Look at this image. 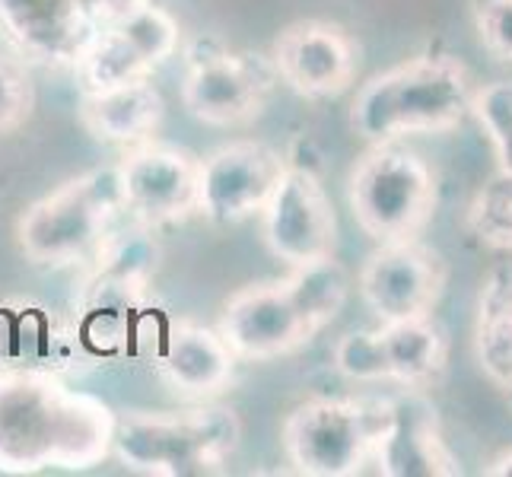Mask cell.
<instances>
[{
    "instance_id": "8",
    "label": "cell",
    "mask_w": 512,
    "mask_h": 477,
    "mask_svg": "<svg viewBox=\"0 0 512 477\" xmlns=\"http://www.w3.org/2000/svg\"><path fill=\"white\" fill-rule=\"evenodd\" d=\"M284 169L287 159L261 140L217 147L198 166V214L220 226L261 214Z\"/></svg>"
},
{
    "instance_id": "7",
    "label": "cell",
    "mask_w": 512,
    "mask_h": 477,
    "mask_svg": "<svg viewBox=\"0 0 512 477\" xmlns=\"http://www.w3.org/2000/svg\"><path fill=\"white\" fill-rule=\"evenodd\" d=\"M264 245L290 268L334 255L338 217L322 182L303 166H287L261 210Z\"/></svg>"
},
{
    "instance_id": "26",
    "label": "cell",
    "mask_w": 512,
    "mask_h": 477,
    "mask_svg": "<svg viewBox=\"0 0 512 477\" xmlns=\"http://www.w3.org/2000/svg\"><path fill=\"white\" fill-rule=\"evenodd\" d=\"M35 105V86L20 61L0 55V134L23 128Z\"/></svg>"
},
{
    "instance_id": "3",
    "label": "cell",
    "mask_w": 512,
    "mask_h": 477,
    "mask_svg": "<svg viewBox=\"0 0 512 477\" xmlns=\"http://www.w3.org/2000/svg\"><path fill=\"white\" fill-rule=\"evenodd\" d=\"M239 443V420L226 408L115 414L118 462L156 477L217 471Z\"/></svg>"
},
{
    "instance_id": "21",
    "label": "cell",
    "mask_w": 512,
    "mask_h": 477,
    "mask_svg": "<svg viewBox=\"0 0 512 477\" xmlns=\"http://www.w3.org/2000/svg\"><path fill=\"white\" fill-rule=\"evenodd\" d=\"M284 284L293 296V303L299 306V312L309 318V325L315 331H322L331 318L344 309L350 277L331 255L312 264H299L290 277H284Z\"/></svg>"
},
{
    "instance_id": "30",
    "label": "cell",
    "mask_w": 512,
    "mask_h": 477,
    "mask_svg": "<svg viewBox=\"0 0 512 477\" xmlns=\"http://www.w3.org/2000/svg\"><path fill=\"white\" fill-rule=\"evenodd\" d=\"M503 392H506V398H509V404H512V385H506Z\"/></svg>"
},
{
    "instance_id": "2",
    "label": "cell",
    "mask_w": 512,
    "mask_h": 477,
    "mask_svg": "<svg viewBox=\"0 0 512 477\" xmlns=\"http://www.w3.org/2000/svg\"><path fill=\"white\" fill-rule=\"evenodd\" d=\"M465 64L446 55H423L376 74L350 105V128L369 144L408 134H443L471 112Z\"/></svg>"
},
{
    "instance_id": "11",
    "label": "cell",
    "mask_w": 512,
    "mask_h": 477,
    "mask_svg": "<svg viewBox=\"0 0 512 477\" xmlns=\"http://www.w3.org/2000/svg\"><path fill=\"white\" fill-rule=\"evenodd\" d=\"M201 159L182 147L140 140L115 166L121 204L144 223L185 220L198 210Z\"/></svg>"
},
{
    "instance_id": "19",
    "label": "cell",
    "mask_w": 512,
    "mask_h": 477,
    "mask_svg": "<svg viewBox=\"0 0 512 477\" xmlns=\"http://www.w3.org/2000/svg\"><path fill=\"white\" fill-rule=\"evenodd\" d=\"M474 350L493 385H512V268L490 271L478 296Z\"/></svg>"
},
{
    "instance_id": "20",
    "label": "cell",
    "mask_w": 512,
    "mask_h": 477,
    "mask_svg": "<svg viewBox=\"0 0 512 477\" xmlns=\"http://www.w3.org/2000/svg\"><path fill=\"white\" fill-rule=\"evenodd\" d=\"M74 70L83 93H99L140 77H153V67L140 58V51L121 29H99L90 45L80 51Z\"/></svg>"
},
{
    "instance_id": "24",
    "label": "cell",
    "mask_w": 512,
    "mask_h": 477,
    "mask_svg": "<svg viewBox=\"0 0 512 477\" xmlns=\"http://www.w3.org/2000/svg\"><path fill=\"white\" fill-rule=\"evenodd\" d=\"M115 29L128 35L131 45L140 51V58H144L153 70L175 55V48H179V39H182V29L175 23V16L163 7H153V4L147 10H140L125 26H115Z\"/></svg>"
},
{
    "instance_id": "4",
    "label": "cell",
    "mask_w": 512,
    "mask_h": 477,
    "mask_svg": "<svg viewBox=\"0 0 512 477\" xmlns=\"http://www.w3.org/2000/svg\"><path fill=\"white\" fill-rule=\"evenodd\" d=\"M118 210H125V204L115 166L86 172L29 204L16 223V242L35 264H74L102 245Z\"/></svg>"
},
{
    "instance_id": "9",
    "label": "cell",
    "mask_w": 512,
    "mask_h": 477,
    "mask_svg": "<svg viewBox=\"0 0 512 477\" xmlns=\"http://www.w3.org/2000/svg\"><path fill=\"white\" fill-rule=\"evenodd\" d=\"M446 287V264L439 252L417 239L379 242L360 271V293L379 322H408L430 315Z\"/></svg>"
},
{
    "instance_id": "23",
    "label": "cell",
    "mask_w": 512,
    "mask_h": 477,
    "mask_svg": "<svg viewBox=\"0 0 512 477\" xmlns=\"http://www.w3.org/2000/svg\"><path fill=\"white\" fill-rule=\"evenodd\" d=\"M471 112L484 128V134L490 137L500 172L512 179V83L497 80L484 86L481 93H474Z\"/></svg>"
},
{
    "instance_id": "15",
    "label": "cell",
    "mask_w": 512,
    "mask_h": 477,
    "mask_svg": "<svg viewBox=\"0 0 512 477\" xmlns=\"http://www.w3.org/2000/svg\"><path fill=\"white\" fill-rule=\"evenodd\" d=\"M271 77L258 61L242 55H207L194 61L182 83V102L191 118L214 128H239L261 115Z\"/></svg>"
},
{
    "instance_id": "18",
    "label": "cell",
    "mask_w": 512,
    "mask_h": 477,
    "mask_svg": "<svg viewBox=\"0 0 512 477\" xmlns=\"http://www.w3.org/2000/svg\"><path fill=\"white\" fill-rule=\"evenodd\" d=\"M388 382L404 388H427L446 369V338L430 315L408 322H385L379 328Z\"/></svg>"
},
{
    "instance_id": "10",
    "label": "cell",
    "mask_w": 512,
    "mask_h": 477,
    "mask_svg": "<svg viewBox=\"0 0 512 477\" xmlns=\"http://www.w3.org/2000/svg\"><path fill=\"white\" fill-rule=\"evenodd\" d=\"M217 331L226 347L233 350V357L249 363L287 357V353L309 344L315 334L309 318L293 303L284 280L252 284L229 296Z\"/></svg>"
},
{
    "instance_id": "22",
    "label": "cell",
    "mask_w": 512,
    "mask_h": 477,
    "mask_svg": "<svg viewBox=\"0 0 512 477\" xmlns=\"http://www.w3.org/2000/svg\"><path fill=\"white\" fill-rule=\"evenodd\" d=\"M468 233L487 249L512 252V179L497 175L490 179L468 207Z\"/></svg>"
},
{
    "instance_id": "27",
    "label": "cell",
    "mask_w": 512,
    "mask_h": 477,
    "mask_svg": "<svg viewBox=\"0 0 512 477\" xmlns=\"http://www.w3.org/2000/svg\"><path fill=\"white\" fill-rule=\"evenodd\" d=\"M474 23H478L481 45L490 55L512 61V0H481Z\"/></svg>"
},
{
    "instance_id": "29",
    "label": "cell",
    "mask_w": 512,
    "mask_h": 477,
    "mask_svg": "<svg viewBox=\"0 0 512 477\" xmlns=\"http://www.w3.org/2000/svg\"><path fill=\"white\" fill-rule=\"evenodd\" d=\"M490 477H512V452H503L500 458H493V465L487 468Z\"/></svg>"
},
{
    "instance_id": "28",
    "label": "cell",
    "mask_w": 512,
    "mask_h": 477,
    "mask_svg": "<svg viewBox=\"0 0 512 477\" xmlns=\"http://www.w3.org/2000/svg\"><path fill=\"white\" fill-rule=\"evenodd\" d=\"M150 4L153 0H90V10L99 29H115L134 20V16L140 10H147Z\"/></svg>"
},
{
    "instance_id": "17",
    "label": "cell",
    "mask_w": 512,
    "mask_h": 477,
    "mask_svg": "<svg viewBox=\"0 0 512 477\" xmlns=\"http://www.w3.org/2000/svg\"><path fill=\"white\" fill-rule=\"evenodd\" d=\"M163 112L166 102L153 86V77H140L99 93H83L80 99V125L102 144H140L160 128Z\"/></svg>"
},
{
    "instance_id": "1",
    "label": "cell",
    "mask_w": 512,
    "mask_h": 477,
    "mask_svg": "<svg viewBox=\"0 0 512 477\" xmlns=\"http://www.w3.org/2000/svg\"><path fill=\"white\" fill-rule=\"evenodd\" d=\"M115 411L48 373L0 376V471H86L112 455Z\"/></svg>"
},
{
    "instance_id": "12",
    "label": "cell",
    "mask_w": 512,
    "mask_h": 477,
    "mask_svg": "<svg viewBox=\"0 0 512 477\" xmlns=\"http://www.w3.org/2000/svg\"><path fill=\"white\" fill-rule=\"evenodd\" d=\"M274 77L306 99L341 96L357 77L360 51L350 32L338 23L299 20L274 42Z\"/></svg>"
},
{
    "instance_id": "14",
    "label": "cell",
    "mask_w": 512,
    "mask_h": 477,
    "mask_svg": "<svg viewBox=\"0 0 512 477\" xmlns=\"http://www.w3.org/2000/svg\"><path fill=\"white\" fill-rule=\"evenodd\" d=\"M0 32L32 64L74 67L99 26L90 0H0Z\"/></svg>"
},
{
    "instance_id": "13",
    "label": "cell",
    "mask_w": 512,
    "mask_h": 477,
    "mask_svg": "<svg viewBox=\"0 0 512 477\" xmlns=\"http://www.w3.org/2000/svg\"><path fill=\"white\" fill-rule=\"evenodd\" d=\"M379 474L388 477H455L462 468L439 433V417L423 388H404V395L385 404L382 430L373 443Z\"/></svg>"
},
{
    "instance_id": "16",
    "label": "cell",
    "mask_w": 512,
    "mask_h": 477,
    "mask_svg": "<svg viewBox=\"0 0 512 477\" xmlns=\"http://www.w3.org/2000/svg\"><path fill=\"white\" fill-rule=\"evenodd\" d=\"M160 366L169 385L179 388L182 395L214 398L233 382L236 357L220 338V331L198 322H179L166 334Z\"/></svg>"
},
{
    "instance_id": "6",
    "label": "cell",
    "mask_w": 512,
    "mask_h": 477,
    "mask_svg": "<svg viewBox=\"0 0 512 477\" xmlns=\"http://www.w3.org/2000/svg\"><path fill=\"white\" fill-rule=\"evenodd\" d=\"M382 417L360 401L315 398L299 404L284 423V452L290 465L306 477H347L363 471L373 458Z\"/></svg>"
},
{
    "instance_id": "5",
    "label": "cell",
    "mask_w": 512,
    "mask_h": 477,
    "mask_svg": "<svg viewBox=\"0 0 512 477\" xmlns=\"http://www.w3.org/2000/svg\"><path fill=\"white\" fill-rule=\"evenodd\" d=\"M353 220L369 239H414L436 204V179L423 159L398 140L376 144L347 179Z\"/></svg>"
},
{
    "instance_id": "25",
    "label": "cell",
    "mask_w": 512,
    "mask_h": 477,
    "mask_svg": "<svg viewBox=\"0 0 512 477\" xmlns=\"http://www.w3.org/2000/svg\"><path fill=\"white\" fill-rule=\"evenodd\" d=\"M334 369L350 382H388L379 331H347L334 344Z\"/></svg>"
}]
</instances>
